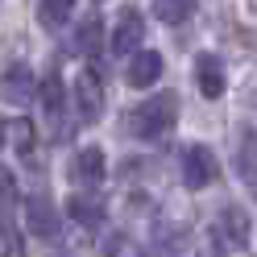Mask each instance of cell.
Wrapping results in <instances>:
<instances>
[{"label":"cell","instance_id":"obj_1","mask_svg":"<svg viewBox=\"0 0 257 257\" xmlns=\"http://www.w3.org/2000/svg\"><path fill=\"white\" fill-rule=\"evenodd\" d=\"M174 120H179V95L174 91H158V95H150V100H141V108L128 116V128H133L137 137L154 141V137H166L174 128Z\"/></svg>","mask_w":257,"mask_h":257},{"label":"cell","instance_id":"obj_2","mask_svg":"<svg viewBox=\"0 0 257 257\" xmlns=\"http://www.w3.org/2000/svg\"><path fill=\"white\" fill-rule=\"evenodd\" d=\"M216 179H220V158L207 146H187L183 150V183L191 191H199V187H212Z\"/></svg>","mask_w":257,"mask_h":257},{"label":"cell","instance_id":"obj_3","mask_svg":"<svg viewBox=\"0 0 257 257\" xmlns=\"http://www.w3.org/2000/svg\"><path fill=\"white\" fill-rule=\"evenodd\" d=\"M75 108H79V120L83 124L100 120V112H104V79H100L95 67L75 75Z\"/></svg>","mask_w":257,"mask_h":257},{"label":"cell","instance_id":"obj_4","mask_svg":"<svg viewBox=\"0 0 257 257\" xmlns=\"http://www.w3.org/2000/svg\"><path fill=\"white\" fill-rule=\"evenodd\" d=\"M249 232H253V224H249V216L240 212V207H224V212H220V220H216V240H220L228 253L245 249V245H249Z\"/></svg>","mask_w":257,"mask_h":257},{"label":"cell","instance_id":"obj_5","mask_svg":"<svg viewBox=\"0 0 257 257\" xmlns=\"http://www.w3.org/2000/svg\"><path fill=\"white\" fill-rule=\"evenodd\" d=\"M34 91H38V83H34V71L25 67V62H13V67L0 75V100L5 104H29L34 100Z\"/></svg>","mask_w":257,"mask_h":257},{"label":"cell","instance_id":"obj_6","mask_svg":"<svg viewBox=\"0 0 257 257\" xmlns=\"http://www.w3.org/2000/svg\"><path fill=\"white\" fill-rule=\"evenodd\" d=\"M141 42H146V17H141L137 9H124L116 29H112V50L116 54H141Z\"/></svg>","mask_w":257,"mask_h":257},{"label":"cell","instance_id":"obj_7","mask_svg":"<svg viewBox=\"0 0 257 257\" xmlns=\"http://www.w3.org/2000/svg\"><path fill=\"white\" fill-rule=\"evenodd\" d=\"M104 174H108L104 150L87 146V150H79V154L71 158V183H79V187H100V183H104Z\"/></svg>","mask_w":257,"mask_h":257},{"label":"cell","instance_id":"obj_8","mask_svg":"<svg viewBox=\"0 0 257 257\" xmlns=\"http://www.w3.org/2000/svg\"><path fill=\"white\" fill-rule=\"evenodd\" d=\"M25 224H29V232H34V236H46V240L58 236V212L50 207L46 195H34V199L25 203Z\"/></svg>","mask_w":257,"mask_h":257},{"label":"cell","instance_id":"obj_9","mask_svg":"<svg viewBox=\"0 0 257 257\" xmlns=\"http://www.w3.org/2000/svg\"><path fill=\"white\" fill-rule=\"evenodd\" d=\"M195 83H199V91L207 95V100H220L224 95L228 79H224V62L216 54H199L195 58Z\"/></svg>","mask_w":257,"mask_h":257},{"label":"cell","instance_id":"obj_10","mask_svg":"<svg viewBox=\"0 0 257 257\" xmlns=\"http://www.w3.org/2000/svg\"><path fill=\"white\" fill-rule=\"evenodd\" d=\"M158 75H162V54L141 50V54H133V62H128L124 83L128 87H150V83H158Z\"/></svg>","mask_w":257,"mask_h":257},{"label":"cell","instance_id":"obj_11","mask_svg":"<svg viewBox=\"0 0 257 257\" xmlns=\"http://www.w3.org/2000/svg\"><path fill=\"white\" fill-rule=\"evenodd\" d=\"M75 13V0H38V21L46 29H62Z\"/></svg>","mask_w":257,"mask_h":257},{"label":"cell","instance_id":"obj_12","mask_svg":"<svg viewBox=\"0 0 257 257\" xmlns=\"http://www.w3.org/2000/svg\"><path fill=\"white\" fill-rule=\"evenodd\" d=\"M100 46H104V21L91 13V17L79 25V34H75V50L79 54H100Z\"/></svg>","mask_w":257,"mask_h":257},{"label":"cell","instance_id":"obj_13","mask_svg":"<svg viewBox=\"0 0 257 257\" xmlns=\"http://www.w3.org/2000/svg\"><path fill=\"white\" fill-rule=\"evenodd\" d=\"M195 9H199V0H154V17L166 25H183Z\"/></svg>","mask_w":257,"mask_h":257},{"label":"cell","instance_id":"obj_14","mask_svg":"<svg viewBox=\"0 0 257 257\" xmlns=\"http://www.w3.org/2000/svg\"><path fill=\"white\" fill-rule=\"evenodd\" d=\"M62 95H67L62 79H58L54 71H46V75H42V83H38V100H42V108L50 112V116H58V112H62Z\"/></svg>","mask_w":257,"mask_h":257},{"label":"cell","instance_id":"obj_15","mask_svg":"<svg viewBox=\"0 0 257 257\" xmlns=\"http://www.w3.org/2000/svg\"><path fill=\"white\" fill-rule=\"evenodd\" d=\"M236 170H240V179H245L253 191H257V137L245 133L240 137V150H236Z\"/></svg>","mask_w":257,"mask_h":257},{"label":"cell","instance_id":"obj_16","mask_svg":"<svg viewBox=\"0 0 257 257\" xmlns=\"http://www.w3.org/2000/svg\"><path fill=\"white\" fill-rule=\"evenodd\" d=\"M67 212H71V220H79V224H83V228H95V224L104 220V207L95 203V199H87V195H71Z\"/></svg>","mask_w":257,"mask_h":257},{"label":"cell","instance_id":"obj_17","mask_svg":"<svg viewBox=\"0 0 257 257\" xmlns=\"http://www.w3.org/2000/svg\"><path fill=\"white\" fill-rule=\"evenodd\" d=\"M34 137H38V128H34V120H9V141H13V150L17 154H29L34 150Z\"/></svg>","mask_w":257,"mask_h":257},{"label":"cell","instance_id":"obj_18","mask_svg":"<svg viewBox=\"0 0 257 257\" xmlns=\"http://www.w3.org/2000/svg\"><path fill=\"white\" fill-rule=\"evenodd\" d=\"M104 257H141V245H137V240H128L124 232H112L104 240Z\"/></svg>","mask_w":257,"mask_h":257},{"label":"cell","instance_id":"obj_19","mask_svg":"<svg viewBox=\"0 0 257 257\" xmlns=\"http://www.w3.org/2000/svg\"><path fill=\"white\" fill-rule=\"evenodd\" d=\"M13 195H17V179L9 166H0V203H13Z\"/></svg>","mask_w":257,"mask_h":257},{"label":"cell","instance_id":"obj_20","mask_svg":"<svg viewBox=\"0 0 257 257\" xmlns=\"http://www.w3.org/2000/svg\"><path fill=\"white\" fill-rule=\"evenodd\" d=\"M5 137H9V124H5V120H0V146H5Z\"/></svg>","mask_w":257,"mask_h":257},{"label":"cell","instance_id":"obj_21","mask_svg":"<svg viewBox=\"0 0 257 257\" xmlns=\"http://www.w3.org/2000/svg\"><path fill=\"white\" fill-rule=\"evenodd\" d=\"M253 195H257V191H253Z\"/></svg>","mask_w":257,"mask_h":257}]
</instances>
